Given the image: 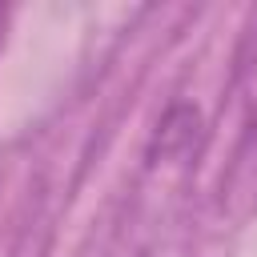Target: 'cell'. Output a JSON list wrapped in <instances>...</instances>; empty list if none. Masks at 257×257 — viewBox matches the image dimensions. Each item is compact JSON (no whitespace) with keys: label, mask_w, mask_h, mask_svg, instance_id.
I'll return each mask as SVG.
<instances>
[{"label":"cell","mask_w":257,"mask_h":257,"mask_svg":"<svg viewBox=\"0 0 257 257\" xmlns=\"http://www.w3.org/2000/svg\"><path fill=\"white\" fill-rule=\"evenodd\" d=\"M237 76H241V96H245L249 112L257 116V20H253V28H249V36H245V48H241V68H237Z\"/></svg>","instance_id":"obj_1"},{"label":"cell","mask_w":257,"mask_h":257,"mask_svg":"<svg viewBox=\"0 0 257 257\" xmlns=\"http://www.w3.org/2000/svg\"><path fill=\"white\" fill-rule=\"evenodd\" d=\"M0 28H4V8H0Z\"/></svg>","instance_id":"obj_2"}]
</instances>
